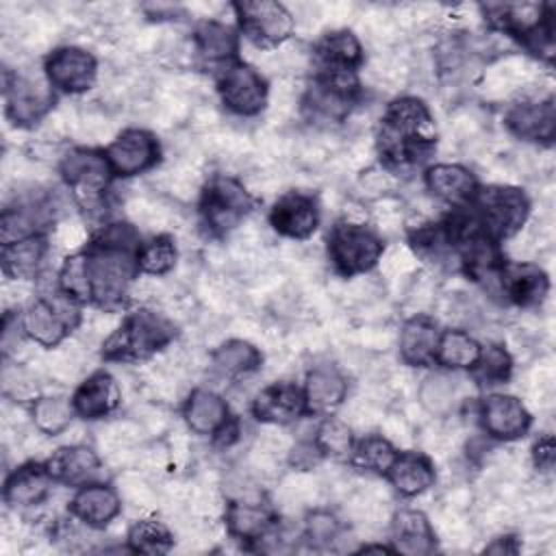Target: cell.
Listing matches in <instances>:
<instances>
[{"label":"cell","instance_id":"obj_1","mask_svg":"<svg viewBox=\"0 0 556 556\" xmlns=\"http://www.w3.org/2000/svg\"><path fill=\"white\" fill-rule=\"evenodd\" d=\"M376 143L387 167L426 161L437 143V128L428 106L415 96H402L389 102L378 126Z\"/></svg>","mask_w":556,"mask_h":556},{"label":"cell","instance_id":"obj_2","mask_svg":"<svg viewBox=\"0 0 556 556\" xmlns=\"http://www.w3.org/2000/svg\"><path fill=\"white\" fill-rule=\"evenodd\" d=\"M174 337L176 326L167 315L139 308L102 341V354L109 361H139L169 348Z\"/></svg>","mask_w":556,"mask_h":556},{"label":"cell","instance_id":"obj_3","mask_svg":"<svg viewBox=\"0 0 556 556\" xmlns=\"http://www.w3.org/2000/svg\"><path fill=\"white\" fill-rule=\"evenodd\" d=\"M87 254V276H89V302H96L102 308L117 306L130 293L135 282L137 254L111 250L91 243Z\"/></svg>","mask_w":556,"mask_h":556},{"label":"cell","instance_id":"obj_4","mask_svg":"<svg viewBox=\"0 0 556 556\" xmlns=\"http://www.w3.org/2000/svg\"><path fill=\"white\" fill-rule=\"evenodd\" d=\"M382 252V237L365 224L339 222L328 232V258L343 278L369 271L378 265Z\"/></svg>","mask_w":556,"mask_h":556},{"label":"cell","instance_id":"obj_5","mask_svg":"<svg viewBox=\"0 0 556 556\" xmlns=\"http://www.w3.org/2000/svg\"><path fill=\"white\" fill-rule=\"evenodd\" d=\"M471 202L484 232L495 241L513 239L530 215L528 195L510 185H491L486 189H478Z\"/></svg>","mask_w":556,"mask_h":556},{"label":"cell","instance_id":"obj_6","mask_svg":"<svg viewBox=\"0 0 556 556\" xmlns=\"http://www.w3.org/2000/svg\"><path fill=\"white\" fill-rule=\"evenodd\" d=\"M252 206H254L252 193L232 176H226V174L215 176L202 189L200 213H202L204 226L217 237L235 232L243 224Z\"/></svg>","mask_w":556,"mask_h":556},{"label":"cell","instance_id":"obj_7","mask_svg":"<svg viewBox=\"0 0 556 556\" xmlns=\"http://www.w3.org/2000/svg\"><path fill=\"white\" fill-rule=\"evenodd\" d=\"M76 304L78 302L67 298L63 291L28 302L20 319L24 334L43 348L61 345L67 332L83 319Z\"/></svg>","mask_w":556,"mask_h":556},{"label":"cell","instance_id":"obj_8","mask_svg":"<svg viewBox=\"0 0 556 556\" xmlns=\"http://www.w3.org/2000/svg\"><path fill=\"white\" fill-rule=\"evenodd\" d=\"M63 180L87 211H98L111 182V165L104 154L89 148H74L59 159Z\"/></svg>","mask_w":556,"mask_h":556},{"label":"cell","instance_id":"obj_9","mask_svg":"<svg viewBox=\"0 0 556 556\" xmlns=\"http://www.w3.org/2000/svg\"><path fill=\"white\" fill-rule=\"evenodd\" d=\"M7 113L17 126H33L50 115L54 93L46 74H33L30 70H17L13 76H4Z\"/></svg>","mask_w":556,"mask_h":556},{"label":"cell","instance_id":"obj_10","mask_svg":"<svg viewBox=\"0 0 556 556\" xmlns=\"http://www.w3.org/2000/svg\"><path fill=\"white\" fill-rule=\"evenodd\" d=\"M235 11H237L243 35L258 50L282 46L285 41H289L295 28L293 13L280 2H271V0L237 2Z\"/></svg>","mask_w":556,"mask_h":556},{"label":"cell","instance_id":"obj_11","mask_svg":"<svg viewBox=\"0 0 556 556\" xmlns=\"http://www.w3.org/2000/svg\"><path fill=\"white\" fill-rule=\"evenodd\" d=\"M222 104L241 117H252L267 106L269 87L261 72L248 63H230L217 80Z\"/></svg>","mask_w":556,"mask_h":556},{"label":"cell","instance_id":"obj_12","mask_svg":"<svg viewBox=\"0 0 556 556\" xmlns=\"http://www.w3.org/2000/svg\"><path fill=\"white\" fill-rule=\"evenodd\" d=\"M43 74L52 89L63 93H83L91 89L98 78V61L80 46H61L46 56Z\"/></svg>","mask_w":556,"mask_h":556},{"label":"cell","instance_id":"obj_13","mask_svg":"<svg viewBox=\"0 0 556 556\" xmlns=\"http://www.w3.org/2000/svg\"><path fill=\"white\" fill-rule=\"evenodd\" d=\"M159 141L146 128H126L106 146V161L113 174L128 178L148 172L159 161Z\"/></svg>","mask_w":556,"mask_h":556},{"label":"cell","instance_id":"obj_14","mask_svg":"<svg viewBox=\"0 0 556 556\" xmlns=\"http://www.w3.org/2000/svg\"><path fill=\"white\" fill-rule=\"evenodd\" d=\"M504 124L515 137L523 141L549 143L556 132L554 100L549 96L547 98L530 96V98L517 100L504 113Z\"/></svg>","mask_w":556,"mask_h":556},{"label":"cell","instance_id":"obj_15","mask_svg":"<svg viewBox=\"0 0 556 556\" xmlns=\"http://www.w3.org/2000/svg\"><path fill=\"white\" fill-rule=\"evenodd\" d=\"M530 421V410L515 395L491 393L480 404V424L491 439L515 441L528 432Z\"/></svg>","mask_w":556,"mask_h":556},{"label":"cell","instance_id":"obj_16","mask_svg":"<svg viewBox=\"0 0 556 556\" xmlns=\"http://www.w3.org/2000/svg\"><path fill=\"white\" fill-rule=\"evenodd\" d=\"M269 224L278 235L302 241L311 237L319 224L317 200L304 191H287L274 202Z\"/></svg>","mask_w":556,"mask_h":556},{"label":"cell","instance_id":"obj_17","mask_svg":"<svg viewBox=\"0 0 556 556\" xmlns=\"http://www.w3.org/2000/svg\"><path fill=\"white\" fill-rule=\"evenodd\" d=\"M252 413L263 424L287 426L306 413L304 391L289 380L271 382L261 389L252 400Z\"/></svg>","mask_w":556,"mask_h":556},{"label":"cell","instance_id":"obj_18","mask_svg":"<svg viewBox=\"0 0 556 556\" xmlns=\"http://www.w3.org/2000/svg\"><path fill=\"white\" fill-rule=\"evenodd\" d=\"M497 282H500V291L510 302L523 308L539 306L549 293L547 274L543 271V267L528 261L504 263L497 271Z\"/></svg>","mask_w":556,"mask_h":556},{"label":"cell","instance_id":"obj_19","mask_svg":"<svg viewBox=\"0 0 556 556\" xmlns=\"http://www.w3.org/2000/svg\"><path fill=\"white\" fill-rule=\"evenodd\" d=\"M74 410L87 421L109 417L122 402L119 382L104 369L89 374L74 391Z\"/></svg>","mask_w":556,"mask_h":556},{"label":"cell","instance_id":"obj_20","mask_svg":"<svg viewBox=\"0 0 556 556\" xmlns=\"http://www.w3.org/2000/svg\"><path fill=\"white\" fill-rule=\"evenodd\" d=\"M122 497L115 486L102 482H87L70 500V513L83 526L102 528L111 523L122 510Z\"/></svg>","mask_w":556,"mask_h":556},{"label":"cell","instance_id":"obj_21","mask_svg":"<svg viewBox=\"0 0 556 556\" xmlns=\"http://www.w3.org/2000/svg\"><path fill=\"white\" fill-rule=\"evenodd\" d=\"M304 400L311 413H330L348 397V378L334 363H317L306 371Z\"/></svg>","mask_w":556,"mask_h":556},{"label":"cell","instance_id":"obj_22","mask_svg":"<svg viewBox=\"0 0 556 556\" xmlns=\"http://www.w3.org/2000/svg\"><path fill=\"white\" fill-rule=\"evenodd\" d=\"M426 189L454 206L469 204L478 193V180L471 169L458 163H437L426 169Z\"/></svg>","mask_w":556,"mask_h":556},{"label":"cell","instance_id":"obj_23","mask_svg":"<svg viewBox=\"0 0 556 556\" xmlns=\"http://www.w3.org/2000/svg\"><path fill=\"white\" fill-rule=\"evenodd\" d=\"M224 519L230 536L250 543L261 541L276 526V517L263 497L228 500Z\"/></svg>","mask_w":556,"mask_h":556},{"label":"cell","instance_id":"obj_24","mask_svg":"<svg viewBox=\"0 0 556 556\" xmlns=\"http://www.w3.org/2000/svg\"><path fill=\"white\" fill-rule=\"evenodd\" d=\"M484 20L497 30L526 39L541 24L552 17V7L536 2H510V4H486L482 7Z\"/></svg>","mask_w":556,"mask_h":556},{"label":"cell","instance_id":"obj_25","mask_svg":"<svg viewBox=\"0 0 556 556\" xmlns=\"http://www.w3.org/2000/svg\"><path fill=\"white\" fill-rule=\"evenodd\" d=\"M439 326L428 315H415L406 319L397 334V350L404 365L426 367L434 361L439 343Z\"/></svg>","mask_w":556,"mask_h":556},{"label":"cell","instance_id":"obj_26","mask_svg":"<svg viewBox=\"0 0 556 556\" xmlns=\"http://www.w3.org/2000/svg\"><path fill=\"white\" fill-rule=\"evenodd\" d=\"M391 543L393 552L424 556L434 552L437 534L421 510L404 508L391 517Z\"/></svg>","mask_w":556,"mask_h":556},{"label":"cell","instance_id":"obj_27","mask_svg":"<svg viewBox=\"0 0 556 556\" xmlns=\"http://www.w3.org/2000/svg\"><path fill=\"white\" fill-rule=\"evenodd\" d=\"M52 482L46 463H26L4 480V502L13 508L39 506L46 502Z\"/></svg>","mask_w":556,"mask_h":556},{"label":"cell","instance_id":"obj_28","mask_svg":"<svg viewBox=\"0 0 556 556\" xmlns=\"http://www.w3.org/2000/svg\"><path fill=\"white\" fill-rule=\"evenodd\" d=\"M182 419L191 432L200 437H215L230 421L228 404L211 389H193L185 400Z\"/></svg>","mask_w":556,"mask_h":556},{"label":"cell","instance_id":"obj_29","mask_svg":"<svg viewBox=\"0 0 556 556\" xmlns=\"http://www.w3.org/2000/svg\"><path fill=\"white\" fill-rule=\"evenodd\" d=\"M46 467L52 480L74 486V484H87V480H91L98 473L100 458L91 447L83 443H70V445L56 447L48 456Z\"/></svg>","mask_w":556,"mask_h":556},{"label":"cell","instance_id":"obj_30","mask_svg":"<svg viewBox=\"0 0 556 556\" xmlns=\"http://www.w3.org/2000/svg\"><path fill=\"white\" fill-rule=\"evenodd\" d=\"M313 59L319 61L324 72H356L363 63V46L352 30L337 28L315 43Z\"/></svg>","mask_w":556,"mask_h":556},{"label":"cell","instance_id":"obj_31","mask_svg":"<svg viewBox=\"0 0 556 556\" xmlns=\"http://www.w3.org/2000/svg\"><path fill=\"white\" fill-rule=\"evenodd\" d=\"M208 365L215 376L239 380L254 374L263 365V354L254 343L245 339H228L211 352Z\"/></svg>","mask_w":556,"mask_h":556},{"label":"cell","instance_id":"obj_32","mask_svg":"<svg viewBox=\"0 0 556 556\" xmlns=\"http://www.w3.org/2000/svg\"><path fill=\"white\" fill-rule=\"evenodd\" d=\"M387 478L400 495L413 497L428 491L434 484L437 473L432 460L424 452H402L391 463Z\"/></svg>","mask_w":556,"mask_h":556},{"label":"cell","instance_id":"obj_33","mask_svg":"<svg viewBox=\"0 0 556 556\" xmlns=\"http://www.w3.org/2000/svg\"><path fill=\"white\" fill-rule=\"evenodd\" d=\"M50 243L41 235H33L20 239L15 243H7L2 250V269L7 278L33 280L41 274L46 256L50 252Z\"/></svg>","mask_w":556,"mask_h":556},{"label":"cell","instance_id":"obj_34","mask_svg":"<svg viewBox=\"0 0 556 556\" xmlns=\"http://www.w3.org/2000/svg\"><path fill=\"white\" fill-rule=\"evenodd\" d=\"M193 48L208 63H222L237 54L239 39L237 33L213 17L202 20L193 30Z\"/></svg>","mask_w":556,"mask_h":556},{"label":"cell","instance_id":"obj_35","mask_svg":"<svg viewBox=\"0 0 556 556\" xmlns=\"http://www.w3.org/2000/svg\"><path fill=\"white\" fill-rule=\"evenodd\" d=\"M480 343L467 330L447 328L439 334L434 361L445 369H471L480 356Z\"/></svg>","mask_w":556,"mask_h":556},{"label":"cell","instance_id":"obj_36","mask_svg":"<svg viewBox=\"0 0 556 556\" xmlns=\"http://www.w3.org/2000/svg\"><path fill=\"white\" fill-rule=\"evenodd\" d=\"M74 415V402L63 395H41L33 402L30 408L33 426L48 437L63 434L72 426Z\"/></svg>","mask_w":556,"mask_h":556},{"label":"cell","instance_id":"obj_37","mask_svg":"<svg viewBox=\"0 0 556 556\" xmlns=\"http://www.w3.org/2000/svg\"><path fill=\"white\" fill-rule=\"evenodd\" d=\"M456 380L445 371L428 374L417 387L419 406L432 417H445L452 413L456 402Z\"/></svg>","mask_w":556,"mask_h":556},{"label":"cell","instance_id":"obj_38","mask_svg":"<svg viewBox=\"0 0 556 556\" xmlns=\"http://www.w3.org/2000/svg\"><path fill=\"white\" fill-rule=\"evenodd\" d=\"M397 452L391 439L384 434H365L352 447L350 460L354 467L371 473H387Z\"/></svg>","mask_w":556,"mask_h":556},{"label":"cell","instance_id":"obj_39","mask_svg":"<svg viewBox=\"0 0 556 556\" xmlns=\"http://www.w3.org/2000/svg\"><path fill=\"white\" fill-rule=\"evenodd\" d=\"M126 543L130 552L141 554H165L174 545L172 530L159 519H135L126 532Z\"/></svg>","mask_w":556,"mask_h":556},{"label":"cell","instance_id":"obj_40","mask_svg":"<svg viewBox=\"0 0 556 556\" xmlns=\"http://www.w3.org/2000/svg\"><path fill=\"white\" fill-rule=\"evenodd\" d=\"M176 258H178V250L174 239L165 232H159L139 245L137 269L148 276H165L167 271L174 269Z\"/></svg>","mask_w":556,"mask_h":556},{"label":"cell","instance_id":"obj_41","mask_svg":"<svg viewBox=\"0 0 556 556\" xmlns=\"http://www.w3.org/2000/svg\"><path fill=\"white\" fill-rule=\"evenodd\" d=\"M313 441L317 443V447L324 456H330L334 460L350 458L352 447H354L352 426L339 417H326L317 426Z\"/></svg>","mask_w":556,"mask_h":556},{"label":"cell","instance_id":"obj_42","mask_svg":"<svg viewBox=\"0 0 556 556\" xmlns=\"http://www.w3.org/2000/svg\"><path fill=\"white\" fill-rule=\"evenodd\" d=\"M513 374V358L502 345H486L473 365V376L478 384H504Z\"/></svg>","mask_w":556,"mask_h":556},{"label":"cell","instance_id":"obj_43","mask_svg":"<svg viewBox=\"0 0 556 556\" xmlns=\"http://www.w3.org/2000/svg\"><path fill=\"white\" fill-rule=\"evenodd\" d=\"M59 291L76 302H89V276H87V254H67L59 269Z\"/></svg>","mask_w":556,"mask_h":556},{"label":"cell","instance_id":"obj_44","mask_svg":"<svg viewBox=\"0 0 556 556\" xmlns=\"http://www.w3.org/2000/svg\"><path fill=\"white\" fill-rule=\"evenodd\" d=\"M343 526L328 508H313L304 521V539L313 547H332L341 536Z\"/></svg>","mask_w":556,"mask_h":556},{"label":"cell","instance_id":"obj_45","mask_svg":"<svg viewBox=\"0 0 556 556\" xmlns=\"http://www.w3.org/2000/svg\"><path fill=\"white\" fill-rule=\"evenodd\" d=\"M115 489H117L124 504H128L132 508H139V510H148L156 502V493L152 491V486L148 484L146 476L139 469L124 471L119 476Z\"/></svg>","mask_w":556,"mask_h":556},{"label":"cell","instance_id":"obj_46","mask_svg":"<svg viewBox=\"0 0 556 556\" xmlns=\"http://www.w3.org/2000/svg\"><path fill=\"white\" fill-rule=\"evenodd\" d=\"M93 243L102 245V248H111V250L130 252V254H137V250L141 245L139 232H137L135 224H130V222H111V224H106L104 228H100Z\"/></svg>","mask_w":556,"mask_h":556},{"label":"cell","instance_id":"obj_47","mask_svg":"<svg viewBox=\"0 0 556 556\" xmlns=\"http://www.w3.org/2000/svg\"><path fill=\"white\" fill-rule=\"evenodd\" d=\"M2 389L11 402L30 400L37 391L35 376L20 363H7L2 369Z\"/></svg>","mask_w":556,"mask_h":556},{"label":"cell","instance_id":"obj_48","mask_svg":"<svg viewBox=\"0 0 556 556\" xmlns=\"http://www.w3.org/2000/svg\"><path fill=\"white\" fill-rule=\"evenodd\" d=\"M87 228L80 219H74V217H65L61 222L54 224V230H52V237H50V245L59 252H67V254H74L78 252L85 243H87Z\"/></svg>","mask_w":556,"mask_h":556},{"label":"cell","instance_id":"obj_49","mask_svg":"<svg viewBox=\"0 0 556 556\" xmlns=\"http://www.w3.org/2000/svg\"><path fill=\"white\" fill-rule=\"evenodd\" d=\"M380 267L387 278H408L417 269V254L410 250V245H395L380 256Z\"/></svg>","mask_w":556,"mask_h":556},{"label":"cell","instance_id":"obj_50","mask_svg":"<svg viewBox=\"0 0 556 556\" xmlns=\"http://www.w3.org/2000/svg\"><path fill=\"white\" fill-rule=\"evenodd\" d=\"M358 187L369 198H387L389 191L395 187V176L389 172V167L371 165L358 174Z\"/></svg>","mask_w":556,"mask_h":556},{"label":"cell","instance_id":"obj_51","mask_svg":"<svg viewBox=\"0 0 556 556\" xmlns=\"http://www.w3.org/2000/svg\"><path fill=\"white\" fill-rule=\"evenodd\" d=\"M324 458V454L319 452L317 443L313 439L306 441H293L287 460L293 469H302V471H311L313 467L319 465V460Z\"/></svg>","mask_w":556,"mask_h":556},{"label":"cell","instance_id":"obj_52","mask_svg":"<svg viewBox=\"0 0 556 556\" xmlns=\"http://www.w3.org/2000/svg\"><path fill=\"white\" fill-rule=\"evenodd\" d=\"M554 458H556V447H554V437L552 434H543L534 441L532 445V460L539 469L549 471L554 467Z\"/></svg>","mask_w":556,"mask_h":556},{"label":"cell","instance_id":"obj_53","mask_svg":"<svg viewBox=\"0 0 556 556\" xmlns=\"http://www.w3.org/2000/svg\"><path fill=\"white\" fill-rule=\"evenodd\" d=\"M30 293V280H17V278H7L2 287V302L4 306H17L24 302Z\"/></svg>","mask_w":556,"mask_h":556}]
</instances>
